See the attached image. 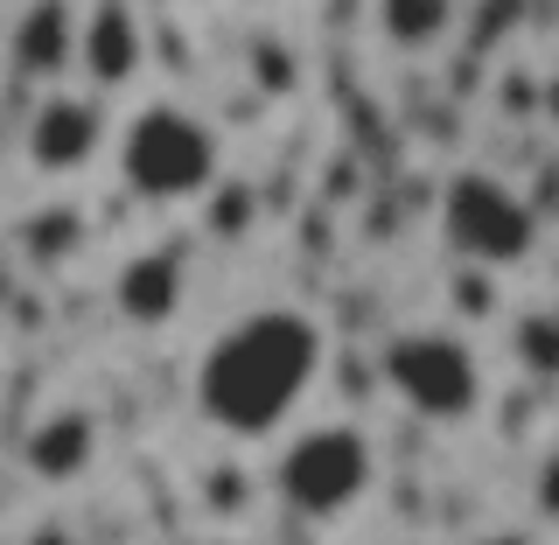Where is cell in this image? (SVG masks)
Masks as SVG:
<instances>
[{
    "label": "cell",
    "mask_w": 559,
    "mask_h": 545,
    "mask_svg": "<svg viewBox=\"0 0 559 545\" xmlns=\"http://www.w3.org/2000/svg\"><path fill=\"white\" fill-rule=\"evenodd\" d=\"M322 364H329L322 322L294 301H266L245 308L238 322H224L203 343L189 399H197V419L224 441H273L322 384Z\"/></svg>",
    "instance_id": "cell-1"
},
{
    "label": "cell",
    "mask_w": 559,
    "mask_h": 545,
    "mask_svg": "<svg viewBox=\"0 0 559 545\" xmlns=\"http://www.w3.org/2000/svg\"><path fill=\"white\" fill-rule=\"evenodd\" d=\"M112 168L127 182L133 203H154V210H182V203H203L217 197L224 182V140L217 127L182 98H147L119 119L112 133Z\"/></svg>",
    "instance_id": "cell-2"
},
{
    "label": "cell",
    "mask_w": 559,
    "mask_h": 545,
    "mask_svg": "<svg viewBox=\"0 0 559 545\" xmlns=\"http://www.w3.org/2000/svg\"><path fill=\"white\" fill-rule=\"evenodd\" d=\"M378 384L419 427H476L489 406V364L454 329H392L378 343Z\"/></svg>",
    "instance_id": "cell-3"
},
{
    "label": "cell",
    "mask_w": 559,
    "mask_h": 545,
    "mask_svg": "<svg viewBox=\"0 0 559 545\" xmlns=\"http://www.w3.org/2000/svg\"><path fill=\"white\" fill-rule=\"evenodd\" d=\"M273 497L301 524H343L371 503L378 489V441L357 419H314L294 427L273 454Z\"/></svg>",
    "instance_id": "cell-4"
},
{
    "label": "cell",
    "mask_w": 559,
    "mask_h": 545,
    "mask_svg": "<svg viewBox=\"0 0 559 545\" xmlns=\"http://www.w3.org/2000/svg\"><path fill=\"white\" fill-rule=\"evenodd\" d=\"M441 245L462 266L511 273L538 252V210L489 168H454L441 182Z\"/></svg>",
    "instance_id": "cell-5"
},
{
    "label": "cell",
    "mask_w": 559,
    "mask_h": 545,
    "mask_svg": "<svg viewBox=\"0 0 559 545\" xmlns=\"http://www.w3.org/2000/svg\"><path fill=\"white\" fill-rule=\"evenodd\" d=\"M105 140H112L105 98L84 92V84H57V92H43L22 119V162L43 175V182H70V175H84L105 154Z\"/></svg>",
    "instance_id": "cell-6"
},
{
    "label": "cell",
    "mask_w": 559,
    "mask_h": 545,
    "mask_svg": "<svg viewBox=\"0 0 559 545\" xmlns=\"http://www.w3.org/2000/svg\"><path fill=\"white\" fill-rule=\"evenodd\" d=\"M78 43H84L78 0H22L8 22V70L35 92H57L78 78Z\"/></svg>",
    "instance_id": "cell-7"
},
{
    "label": "cell",
    "mask_w": 559,
    "mask_h": 545,
    "mask_svg": "<svg viewBox=\"0 0 559 545\" xmlns=\"http://www.w3.org/2000/svg\"><path fill=\"white\" fill-rule=\"evenodd\" d=\"M84 92L112 98L147 78V14L140 0H84V43H78Z\"/></svg>",
    "instance_id": "cell-8"
},
{
    "label": "cell",
    "mask_w": 559,
    "mask_h": 545,
    "mask_svg": "<svg viewBox=\"0 0 559 545\" xmlns=\"http://www.w3.org/2000/svg\"><path fill=\"white\" fill-rule=\"evenodd\" d=\"M92 462H98V419L84 413V406H49V413L22 434V469H28L43 489L84 483V476H92Z\"/></svg>",
    "instance_id": "cell-9"
},
{
    "label": "cell",
    "mask_w": 559,
    "mask_h": 545,
    "mask_svg": "<svg viewBox=\"0 0 559 545\" xmlns=\"http://www.w3.org/2000/svg\"><path fill=\"white\" fill-rule=\"evenodd\" d=\"M189 301V266L182 252H133L127 266L112 273V308L127 315L133 329H168Z\"/></svg>",
    "instance_id": "cell-10"
},
{
    "label": "cell",
    "mask_w": 559,
    "mask_h": 545,
    "mask_svg": "<svg viewBox=\"0 0 559 545\" xmlns=\"http://www.w3.org/2000/svg\"><path fill=\"white\" fill-rule=\"evenodd\" d=\"M378 28L399 49H433L454 28V0H378Z\"/></svg>",
    "instance_id": "cell-11"
},
{
    "label": "cell",
    "mask_w": 559,
    "mask_h": 545,
    "mask_svg": "<svg viewBox=\"0 0 559 545\" xmlns=\"http://www.w3.org/2000/svg\"><path fill=\"white\" fill-rule=\"evenodd\" d=\"M84 217H78V203H49V210H35L28 217V232H22V245H28V259L35 266H70V259L84 252Z\"/></svg>",
    "instance_id": "cell-12"
},
{
    "label": "cell",
    "mask_w": 559,
    "mask_h": 545,
    "mask_svg": "<svg viewBox=\"0 0 559 545\" xmlns=\"http://www.w3.org/2000/svg\"><path fill=\"white\" fill-rule=\"evenodd\" d=\"M245 497H252L245 469H231V462L203 469V511H217V518H238V511H245Z\"/></svg>",
    "instance_id": "cell-13"
},
{
    "label": "cell",
    "mask_w": 559,
    "mask_h": 545,
    "mask_svg": "<svg viewBox=\"0 0 559 545\" xmlns=\"http://www.w3.org/2000/svg\"><path fill=\"white\" fill-rule=\"evenodd\" d=\"M532 503L559 524V448L546 454V462H538V476H532Z\"/></svg>",
    "instance_id": "cell-14"
},
{
    "label": "cell",
    "mask_w": 559,
    "mask_h": 545,
    "mask_svg": "<svg viewBox=\"0 0 559 545\" xmlns=\"http://www.w3.org/2000/svg\"><path fill=\"white\" fill-rule=\"evenodd\" d=\"M22 545H84L78 538V524H63V518H43V524H28Z\"/></svg>",
    "instance_id": "cell-15"
},
{
    "label": "cell",
    "mask_w": 559,
    "mask_h": 545,
    "mask_svg": "<svg viewBox=\"0 0 559 545\" xmlns=\"http://www.w3.org/2000/svg\"><path fill=\"white\" fill-rule=\"evenodd\" d=\"M154 8H203V0H154Z\"/></svg>",
    "instance_id": "cell-16"
},
{
    "label": "cell",
    "mask_w": 559,
    "mask_h": 545,
    "mask_svg": "<svg viewBox=\"0 0 559 545\" xmlns=\"http://www.w3.org/2000/svg\"><path fill=\"white\" fill-rule=\"evenodd\" d=\"M552 112H559V84H552Z\"/></svg>",
    "instance_id": "cell-17"
}]
</instances>
